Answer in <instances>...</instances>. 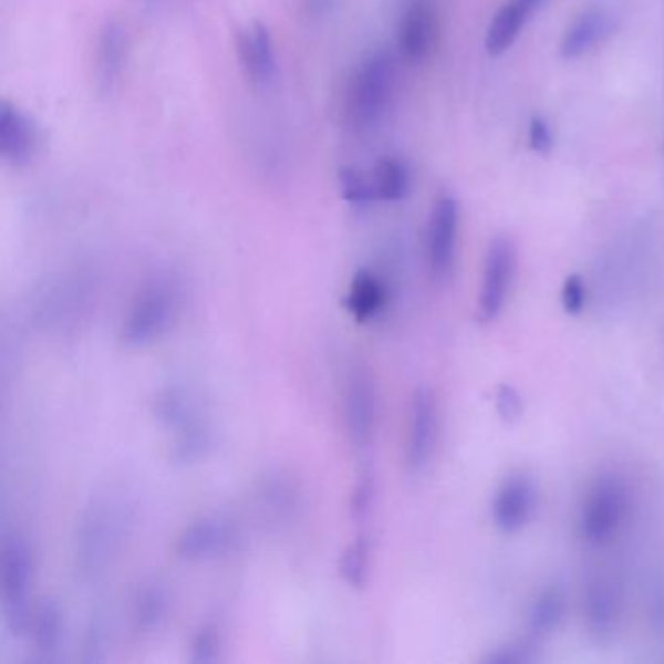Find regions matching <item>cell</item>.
<instances>
[{
  "instance_id": "obj_1",
  "label": "cell",
  "mask_w": 664,
  "mask_h": 664,
  "mask_svg": "<svg viewBox=\"0 0 664 664\" xmlns=\"http://www.w3.org/2000/svg\"><path fill=\"white\" fill-rule=\"evenodd\" d=\"M396 90V66L388 53H373L349 73L340 100L341 123L355 135H365L388 114Z\"/></svg>"
},
{
  "instance_id": "obj_2",
  "label": "cell",
  "mask_w": 664,
  "mask_h": 664,
  "mask_svg": "<svg viewBox=\"0 0 664 664\" xmlns=\"http://www.w3.org/2000/svg\"><path fill=\"white\" fill-rule=\"evenodd\" d=\"M129 525L127 510L115 499H100L92 502L81 520L76 532V569L82 579H96L112 566L125 538Z\"/></svg>"
},
{
  "instance_id": "obj_3",
  "label": "cell",
  "mask_w": 664,
  "mask_h": 664,
  "mask_svg": "<svg viewBox=\"0 0 664 664\" xmlns=\"http://www.w3.org/2000/svg\"><path fill=\"white\" fill-rule=\"evenodd\" d=\"M179 291L168 279L143 287L123 318L120 338L127 349H145L160 340L178 317Z\"/></svg>"
},
{
  "instance_id": "obj_4",
  "label": "cell",
  "mask_w": 664,
  "mask_h": 664,
  "mask_svg": "<svg viewBox=\"0 0 664 664\" xmlns=\"http://www.w3.org/2000/svg\"><path fill=\"white\" fill-rule=\"evenodd\" d=\"M33 556L30 543L20 535H10L0 556V602L9 632L25 633L32 614Z\"/></svg>"
},
{
  "instance_id": "obj_5",
  "label": "cell",
  "mask_w": 664,
  "mask_h": 664,
  "mask_svg": "<svg viewBox=\"0 0 664 664\" xmlns=\"http://www.w3.org/2000/svg\"><path fill=\"white\" fill-rule=\"evenodd\" d=\"M630 510V494L624 479L602 476L584 497L579 517V532L592 546L610 542L624 527Z\"/></svg>"
},
{
  "instance_id": "obj_6",
  "label": "cell",
  "mask_w": 664,
  "mask_h": 664,
  "mask_svg": "<svg viewBox=\"0 0 664 664\" xmlns=\"http://www.w3.org/2000/svg\"><path fill=\"white\" fill-rule=\"evenodd\" d=\"M517 273V246L509 236H497L487 248L481 284H479L478 320L495 322L507 307L512 281Z\"/></svg>"
},
{
  "instance_id": "obj_7",
  "label": "cell",
  "mask_w": 664,
  "mask_h": 664,
  "mask_svg": "<svg viewBox=\"0 0 664 664\" xmlns=\"http://www.w3.org/2000/svg\"><path fill=\"white\" fill-rule=\"evenodd\" d=\"M440 435V409L433 390L419 386L415 390L407 417L405 438V466L412 474H423L429 468L437 453Z\"/></svg>"
},
{
  "instance_id": "obj_8",
  "label": "cell",
  "mask_w": 664,
  "mask_h": 664,
  "mask_svg": "<svg viewBox=\"0 0 664 664\" xmlns=\"http://www.w3.org/2000/svg\"><path fill=\"white\" fill-rule=\"evenodd\" d=\"M458 230H460V207L453 195H440L427 225V268L437 283H445L450 277L456 261L458 248Z\"/></svg>"
},
{
  "instance_id": "obj_9",
  "label": "cell",
  "mask_w": 664,
  "mask_h": 664,
  "mask_svg": "<svg viewBox=\"0 0 664 664\" xmlns=\"http://www.w3.org/2000/svg\"><path fill=\"white\" fill-rule=\"evenodd\" d=\"M438 40V14L430 0H405L397 20V51L409 65H422L433 55Z\"/></svg>"
},
{
  "instance_id": "obj_10",
  "label": "cell",
  "mask_w": 664,
  "mask_h": 664,
  "mask_svg": "<svg viewBox=\"0 0 664 664\" xmlns=\"http://www.w3.org/2000/svg\"><path fill=\"white\" fill-rule=\"evenodd\" d=\"M343 415H345V429L351 445L355 448H366L371 445L376 429V414H378V400L371 374L365 369L356 366L349 374L345 392H343Z\"/></svg>"
},
{
  "instance_id": "obj_11",
  "label": "cell",
  "mask_w": 664,
  "mask_h": 664,
  "mask_svg": "<svg viewBox=\"0 0 664 664\" xmlns=\"http://www.w3.org/2000/svg\"><path fill=\"white\" fill-rule=\"evenodd\" d=\"M238 542V527L227 515H207L181 530L176 553L187 561L219 558Z\"/></svg>"
},
{
  "instance_id": "obj_12",
  "label": "cell",
  "mask_w": 664,
  "mask_h": 664,
  "mask_svg": "<svg viewBox=\"0 0 664 664\" xmlns=\"http://www.w3.org/2000/svg\"><path fill=\"white\" fill-rule=\"evenodd\" d=\"M538 489L535 479L527 474H510L495 491L491 502V519L497 530L515 535L527 527L536 512Z\"/></svg>"
},
{
  "instance_id": "obj_13",
  "label": "cell",
  "mask_w": 664,
  "mask_h": 664,
  "mask_svg": "<svg viewBox=\"0 0 664 664\" xmlns=\"http://www.w3.org/2000/svg\"><path fill=\"white\" fill-rule=\"evenodd\" d=\"M238 61L246 81L253 86H266L273 81L277 71L276 45L271 40L268 25L251 22L236 40Z\"/></svg>"
},
{
  "instance_id": "obj_14",
  "label": "cell",
  "mask_w": 664,
  "mask_h": 664,
  "mask_svg": "<svg viewBox=\"0 0 664 664\" xmlns=\"http://www.w3.org/2000/svg\"><path fill=\"white\" fill-rule=\"evenodd\" d=\"M129 40L120 20H107L97 32L94 45V81L102 94L115 89L127 63Z\"/></svg>"
},
{
  "instance_id": "obj_15",
  "label": "cell",
  "mask_w": 664,
  "mask_h": 664,
  "mask_svg": "<svg viewBox=\"0 0 664 664\" xmlns=\"http://www.w3.org/2000/svg\"><path fill=\"white\" fill-rule=\"evenodd\" d=\"M38 148V129L30 115L20 107L4 102L0 110V156L2 160L20 168L32 160Z\"/></svg>"
},
{
  "instance_id": "obj_16",
  "label": "cell",
  "mask_w": 664,
  "mask_h": 664,
  "mask_svg": "<svg viewBox=\"0 0 664 664\" xmlns=\"http://www.w3.org/2000/svg\"><path fill=\"white\" fill-rule=\"evenodd\" d=\"M32 647L41 661H55L65 640V612L55 599L35 602L25 627Z\"/></svg>"
},
{
  "instance_id": "obj_17",
  "label": "cell",
  "mask_w": 664,
  "mask_h": 664,
  "mask_svg": "<svg viewBox=\"0 0 664 664\" xmlns=\"http://www.w3.org/2000/svg\"><path fill=\"white\" fill-rule=\"evenodd\" d=\"M343 304L356 324L373 322L388 307V287L373 271L361 269L351 279Z\"/></svg>"
},
{
  "instance_id": "obj_18",
  "label": "cell",
  "mask_w": 664,
  "mask_h": 664,
  "mask_svg": "<svg viewBox=\"0 0 664 664\" xmlns=\"http://www.w3.org/2000/svg\"><path fill=\"white\" fill-rule=\"evenodd\" d=\"M614 28V18L606 10L592 9L577 17L561 38L559 53L563 59H577L596 48Z\"/></svg>"
},
{
  "instance_id": "obj_19",
  "label": "cell",
  "mask_w": 664,
  "mask_h": 664,
  "mask_svg": "<svg viewBox=\"0 0 664 664\" xmlns=\"http://www.w3.org/2000/svg\"><path fill=\"white\" fill-rule=\"evenodd\" d=\"M546 0H509L495 14L487 30L486 48L491 55H501L517 41L530 17L540 10Z\"/></svg>"
},
{
  "instance_id": "obj_20",
  "label": "cell",
  "mask_w": 664,
  "mask_h": 664,
  "mask_svg": "<svg viewBox=\"0 0 664 664\" xmlns=\"http://www.w3.org/2000/svg\"><path fill=\"white\" fill-rule=\"evenodd\" d=\"M170 589L163 581H146L138 587L133 599V624L137 632L155 633L166 624L170 616Z\"/></svg>"
},
{
  "instance_id": "obj_21",
  "label": "cell",
  "mask_w": 664,
  "mask_h": 664,
  "mask_svg": "<svg viewBox=\"0 0 664 664\" xmlns=\"http://www.w3.org/2000/svg\"><path fill=\"white\" fill-rule=\"evenodd\" d=\"M620 618V596L614 584L599 579L587 591V622L589 630L599 637L612 635Z\"/></svg>"
},
{
  "instance_id": "obj_22",
  "label": "cell",
  "mask_w": 664,
  "mask_h": 664,
  "mask_svg": "<svg viewBox=\"0 0 664 664\" xmlns=\"http://www.w3.org/2000/svg\"><path fill=\"white\" fill-rule=\"evenodd\" d=\"M566 592L559 587H548L538 592L532 606L528 610V633L536 641L550 637L566 616Z\"/></svg>"
},
{
  "instance_id": "obj_23",
  "label": "cell",
  "mask_w": 664,
  "mask_h": 664,
  "mask_svg": "<svg viewBox=\"0 0 664 664\" xmlns=\"http://www.w3.org/2000/svg\"><path fill=\"white\" fill-rule=\"evenodd\" d=\"M369 178L376 201H402L412 187V176L407 166L394 156H386L374 164L373 170L369 172Z\"/></svg>"
},
{
  "instance_id": "obj_24",
  "label": "cell",
  "mask_w": 664,
  "mask_h": 664,
  "mask_svg": "<svg viewBox=\"0 0 664 664\" xmlns=\"http://www.w3.org/2000/svg\"><path fill=\"white\" fill-rule=\"evenodd\" d=\"M340 573L349 587L353 589L365 587L371 575V542L366 536H359L343 550Z\"/></svg>"
},
{
  "instance_id": "obj_25",
  "label": "cell",
  "mask_w": 664,
  "mask_h": 664,
  "mask_svg": "<svg viewBox=\"0 0 664 664\" xmlns=\"http://www.w3.org/2000/svg\"><path fill=\"white\" fill-rule=\"evenodd\" d=\"M222 653V635L217 625L201 624L189 641V661L194 664L217 663Z\"/></svg>"
},
{
  "instance_id": "obj_26",
  "label": "cell",
  "mask_w": 664,
  "mask_h": 664,
  "mask_svg": "<svg viewBox=\"0 0 664 664\" xmlns=\"http://www.w3.org/2000/svg\"><path fill=\"white\" fill-rule=\"evenodd\" d=\"M341 197L351 205H371L374 199L373 186L369 174L356 168H341L340 176Z\"/></svg>"
},
{
  "instance_id": "obj_27",
  "label": "cell",
  "mask_w": 664,
  "mask_h": 664,
  "mask_svg": "<svg viewBox=\"0 0 664 664\" xmlns=\"http://www.w3.org/2000/svg\"><path fill=\"white\" fill-rule=\"evenodd\" d=\"M536 658V640L510 641L484 658L486 664H528Z\"/></svg>"
},
{
  "instance_id": "obj_28",
  "label": "cell",
  "mask_w": 664,
  "mask_h": 664,
  "mask_svg": "<svg viewBox=\"0 0 664 664\" xmlns=\"http://www.w3.org/2000/svg\"><path fill=\"white\" fill-rule=\"evenodd\" d=\"M112 645V635H110V627H107L104 620H92L89 630H86V637H84V661L86 663H97V661H104L106 658L107 647Z\"/></svg>"
},
{
  "instance_id": "obj_29",
  "label": "cell",
  "mask_w": 664,
  "mask_h": 664,
  "mask_svg": "<svg viewBox=\"0 0 664 664\" xmlns=\"http://www.w3.org/2000/svg\"><path fill=\"white\" fill-rule=\"evenodd\" d=\"M495 409L502 422H519L525 414V402H522L519 390L510 384H501L499 388L495 390Z\"/></svg>"
},
{
  "instance_id": "obj_30",
  "label": "cell",
  "mask_w": 664,
  "mask_h": 664,
  "mask_svg": "<svg viewBox=\"0 0 664 664\" xmlns=\"http://www.w3.org/2000/svg\"><path fill=\"white\" fill-rule=\"evenodd\" d=\"M374 502V481L371 474H363L356 479L355 489L351 495V515L356 522H363L371 515Z\"/></svg>"
},
{
  "instance_id": "obj_31",
  "label": "cell",
  "mask_w": 664,
  "mask_h": 664,
  "mask_svg": "<svg viewBox=\"0 0 664 664\" xmlns=\"http://www.w3.org/2000/svg\"><path fill=\"white\" fill-rule=\"evenodd\" d=\"M584 304H587V284L581 276H569L561 287V307L568 314L575 317L583 312Z\"/></svg>"
},
{
  "instance_id": "obj_32",
  "label": "cell",
  "mask_w": 664,
  "mask_h": 664,
  "mask_svg": "<svg viewBox=\"0 0 664 664\" xmlns=\"http://www.w3.org/2000/svg\"><path fill=\"white\" fill-rule=\"evenodd\" d=\"M528 141L530 148L538 155H548L553 148V135H551L550 125L542 117H532L530 131H528Z\"/></svg>"
}]
</instances>
